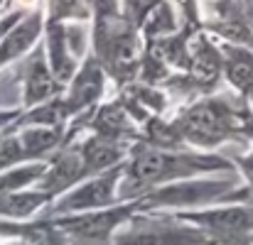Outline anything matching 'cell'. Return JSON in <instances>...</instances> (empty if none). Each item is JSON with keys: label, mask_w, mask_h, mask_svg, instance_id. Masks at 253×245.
<instances>
[{"label": "cell", "mask_w": 253, "mask_h": 245, "mask_svg": "<svg viewBox=\"0 0 253 245\" xmlns=\"http://www.w3.org/2000/svg\"><path fill=\"white\" fill-rule=\"evenodd\" d=\"M229 164L219 157H202V155H179L168 152L158 147H145L140 150L126 169L123 184H121V196L133 199L138 191L155 189L158 184L165 186L174 179H189L199 172H211V169H226Z\"/></svg>", "instance_id": "cell-1"}, {"label": "cell", "mask_w": 253, "mask_h": 245, "mask_svg": "<svg viewBox=\"0 0 253 245\" xmlns=\"http://www.w3.org/2000/svg\"><path fill=\"white\" fill-rule=\"evenodd\" d=\"M135 211H140V201L138 204L116 206V209L86 211V213H79V216H62L54 223L67 233L69 241L103 245L113 238V233H116L118 226H123V223H128L133 218Z\"/></svg>", "instance_id": "cell-2"}, {"label": "cell", "mask_w": 253, "mask_h": 245, "mask_svg": "<svg viewBox=\"0 0 253 245\" xmlns=\"http://www.w3.org/2000/svg\"><path fill=\"white\" fill-rule=\"evenodd\" d=\"M121 184H123V167H113L108 172L96 174L93 179H88L84 184H79L77 189L64 191L57 199V204L52 206V211L69 216V213H86V211L108 209L116 201Z\"/></svg>", "instance_id": "cell-3"}, {"label": "cell", "mask_w": 253, "mask_h": 245, "mask_svg": "<svg viewBox=\"0 0 253 245\" xmlns=\"http://www.w3.org/2000/svg\"><path fill=\"white\" fill-rule=\"evenodd\" d=\"M116 245H207L202 228L174 221H128V228L116 236Z\"/></svg>", "instance_id": "cell-4"}, {"label": "cell", "mask_w": 253, "mask_h": 245, "mask_svg": "<svg viewBox=\"0 0 253 245\" xmlns=\"http://www.w3.org/2000/svg\"><path fill=\"white\" fill-rule=\"evenodd\" d=\"M231 189V181L219 179H182L172 181L160 189H153L143 201L140 209H158V206H172V209H194L202 204H209L219 196H224Z\"/></svg>", "instance_id": "cell-5"}, {"label": "cell", "mask_w": 253, "mask_h": 245, "mask_svg": "<svg viewBox=\"0 0 253 245\" xmlns=\"http://www.w3.org/2000/svg\"><path fill=\"white\" fill-rule=\"evenodd\" d=\"M179 133L197 145H214L231 133V115L221 103H199L184 113Z\"/></svg>", "instance_id": "cell-6"}, {"label": "cell", "mask_w": 253, "mask_h": 245, "mask_svg": "<svg viewBox=\"0 0 253 245\" xmlns=\"http://www.w3.org/2000/svg\"><path fill=\"white\" fill-rule=\"evenodd\" d=\"M179 221L202 228L211 236H246L253 231V209H211V211H182Z\"/></svg>", "instance_id": "cell-7"}, {"label": "cell", "mask_w": 253, "mask_h": 245, "mask_svg": "<svg viewBox=\"0 0 253 245\" xmlns=\"http://www.w3.org/2000/svg\"><path fill=\"white\" fill-rule=\"evenodd\" d=\"M84 176V167H82V152L79 150H69L59 157H54L47 164L42 179H40V191H44L49 199L57 194L69 191L79 179Z\"/></svg>", "instance_id": "cell-8"}, {"label": "cell", "mask_w": 253, "mask_h": 245, "mask_svg": "<svg viewBox=\"0 0 253 245\" xmlns=\"http://www.w3.org/2000/svg\"><path fill=\"white\" fill-rule=\"evenodd\" d=\"M82 152V167H84V176H96L101 172H108L123 160L126 150L121 145V140H111V138H91L79 147Z\"/></svg>", "instance_id": "cell-9"}, {"label": "cell", "mask_w": 253, "mask_h": 245, "mask_svg": "<svg viewBox=\"0 0 253 245\" xmlns=\"http://www.w3.org/2000/svg\"><path fill=\"white\" fill-rule=\"evenodd\" d=\"M59 91V79L54 76V71L49 69V64L44 62V57H35L27 67V76H25V103L27 105H37V103H49L54 101Z\"/></svg>", "instance_id": "cell-10"}, {"label": "cell", "mask_w": 253, "mask_h": 245, "mask_svg": "<svg viewBox=\"0 0 253 245\" xmlns=\"http://www.w3.org/2000/svg\"><path fill=\"white\" fill-rule=\"evenodd\" d=\"M101 91H103V71L98 64L88 62L74 76L72 88H69V98H64V101H67L69 110L77 113V110H84L86 105H91L101 96Z\"/></svg>", "instance_id": "cell-11"}, {"label": "cell", "mask_w": 253, "mask_h": 245, "mask_svg": "<svg viewBox=\"0 0 253 245\" xmlns=\"http://www.w3.org/2000/svg\"><path fill=\"white\" fill-rule=\"evenodd\" d=\"M20 147L25 152V160H35L40 155H47L54 150L62 140V128H49V125H27L20 135Z\"/></svg>", "instance_id": "cell-12"}, {"label": "cell", "mask_w": 253, "mask_h": 245, "mask_svg": "<svg viewBox=\"0 0 253 245\" xmlns=\"http://www.w3.org/2000/svg\"><path fill=\"white\" fill-rule=\"evenodd\" d=\"M49 69L54 71L59 83L69 81L74 76V69H77L74 49L69 47V39H67L64 30H59V27L49 30Z\"/></svg>", "instance_id": "cell-13"}, {"label": "cell", "mask_w": 253, "mask_h": 245, "mask_svg": "<svg viewBox=\"0 0 253 245\" xmlns=\"http://www.w3.org/2000/svg\"><path fill=\"white\" fill-rule=\"evenodd\" d=\"M49 196L44 191H15V194H0V218H27L40 206H44Z\"/></svg>", "instance_id": "cell-14"}, {"label": "cell", "mask_w": 253, "mask_h": 245, "mask_svg": "<svg viewBox=\"0 0 253 245\" xmlns=\"http://www.w3.org/2000/svg\"><path fill=\"white\" fill-rule=\"evenodd\" d=\"M37 35H40V17L37 15H32L30 20H25L22 25H17L15 30H10L7 37L2 39V44H0V64L20 57L37 39Z\"/></svg>", "instance_id": "cell-15"}, {"label": "cell", "mask_w": 253, "mask_h": 245, "mask_svg": "<svg viewBox=\"0 0 253 245\" xmlns=\"http://www.w3.org/2000/svg\"><path fill=\"white\" fill-rule=\"evenodd\" d=\"M219 74H221V57H219V52L211 44L202 42L197 47V52L192 54V76L202 86H211L219 79Z\"/></svg>", "instance_id": "cell-16"}, {"label": "cell", "mask_w": 253, "mask_h": 245, "mask_svg": "<svg viewBox=\"0 0 253 245\" xmlns=\"http://www.w3.org/2000/svg\"><path fill=\"white\" fill-rule=\"evenodd\" d=\"M44 169H47L44 162H32V164H25V167H10V169L0 172V194L22 191L32 181H40Z\"/></svg>", "instance_id": "cell-17"}, {"label": "cell", "mask_w": 253, "mask_h": 245, "mask_svg": "<svg viewBox=\"0 0 253 245\" xmlns=\"http://www.w3.org/2000/svg\"><path fill=\"white\" fill-rule=\"evenodd\" d=\"M226 76L239 91L253 96V57L246 52H231L226 59Z\"/></svg>", "instance_id": "cell-18"}, {"label": "cell", "mask_w": 253, "mask_h": 245, "mask_svg": "<svg viewBox=\"0 0 253 245\" xmlns=\"http://www.w3.org/2000/svg\"><path fill=\"white\" fill-rule=\"evenodd\" d=\"M86 2L93 7V12H96L101 20H111V17H116L118 0H86Z\"/></svg>", "instance_id": "cell-19"}, {"label": "cell", "mask_w": 253, "mask_h": 245, "mask_svg": "<svg viewBox=\"0 0 253 245\" xmlns=\"http://www.w3.org/2000/svg\"><path fill=\"white\" fill-rule=\"evenodd\" d=\"M160 0H126V5H128V12L135 17V20H143L155 5H158Z\"/></svg>", "instance_id": "cell-20"}, {"label": "cell", "mask_w": 253, "mask_h": 245, "mask_svg": "<svg viewBox=\"0 0 253 245\" xmlns=\"http://www.w3.org/2000/svg\"><path fill=\"white\" fill-rule=\"evenodd\" d=\"M82 0H57V12L62 15H79Z\"/></svg>", "instance_id": "cell-21"}, {"label": "cell", "mask_w": 253, "mask_h": 245, "mask_svg": "<svg viewBox=\"0 0 253 245\" xmlns=\"http://www.w3.org/2000/svg\"><path fill=\"white\" fill-rule=\"evenodd\" d=\"M12 115H15V113H0V128H2V125H7Z\"/></svg>", "instance_id": "cell-22"}, {"label": "cell", "mask_w": 253, "mask_h": 245, "mask_svg": "<svg viewBox=\"0 0 253 245\" xmlns=\"http://www.w3.org/2000/svg\"><path fill=\"white\" fill-rule=\"evenodd\" d=\"M249 20H251V25H253V7L249 10Z\"/></svg>", "instance_id": "cell-23"}, {"label": "cell", "mask_w": 253, "mask_h": 245, "mask_svg": "<svg viewBox=\"0 0 253 245\" xmlns=\"http://www.w3.org/2000/svg\"><path fill=\"white\" fill-rule=\"evenodd\" d=\"M17 245H25V243H17Z\"/></svg>", "instance_id": "cell-24"}]
</instances>
